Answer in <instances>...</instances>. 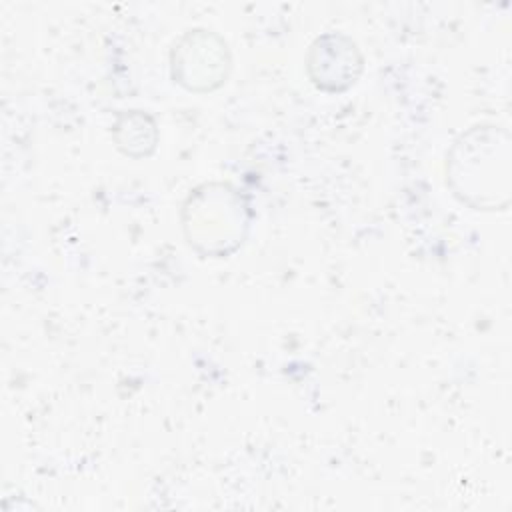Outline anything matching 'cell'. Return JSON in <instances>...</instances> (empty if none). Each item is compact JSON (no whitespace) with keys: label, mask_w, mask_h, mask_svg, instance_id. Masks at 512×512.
<instances>
[{"label":"cell","mask_w":512,"mask_h":512,"mask_svg":"<svg viewBox=\"0 0 512 512\" xmlns=\"http://www.w3.org/2000/svg\"><path fill=\"white\" fill-rule=\"evenodd\" d=\"M494 130L480 132V138H462L450 156V184L456 194L478 206L494 204L496 190V154L506 146H496Z\"/></svg>","instance_id":"2"},{"label":"cell","mask_w":512,"mask_h":512,"mask_svg":"<svg viewBox=\"0 0 512 512\" xmlns=\"http://www.w3.org/2000/svg\"><path fill=\"white\" fill-rule=\"evenodd\" d=\"M246 214L242 198L224 184L198 188L184 208L188 242L204 254H226L242 242Z\"/></svg>","instance_id":"1"},{"label":"cell","mask_w":512,"mask_h":512,"mask_svg":"<svg viewBox=\"0 0 512 512\" xmlns=\"http://www.w3.org/2000/svg\"><path fill=\"white\" fill-rule=\"evenodd\" d=\"M226 64V46L222 42H216L210 34L190 36L174 58V76L188 88H212L224 76Z\"/></svg>","instance_id":"3"},{"label":"cell","mask_w":512,"mask_h":512,"mask_svg":"<svg viewBox=\"0 0 512 512\" xmlns=\"http://www.w3.org/2000/svg\"><path fill=\"white\" fill-rule=\"evenodd\" d=\"M354 44L340 46L336 50V38L330 36L326 40H318V44L312 48L310 56V70L314 76V82L320 86L338 88L342 82H350L354 78V68H358L360 60H354Z\"/></svg>","instance_id":"4"}]
</instances>
